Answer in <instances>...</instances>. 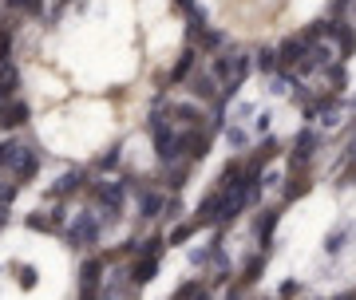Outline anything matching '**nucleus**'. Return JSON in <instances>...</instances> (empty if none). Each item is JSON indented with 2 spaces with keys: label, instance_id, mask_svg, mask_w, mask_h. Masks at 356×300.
Returning <instances> with one entry per match:
<instances>
[{
  "label": "nucleus",
  "instance_id": "9",
  "mask_svg": "<svg viewBox=\"0 0 356 300\" xmlns=\"http://www.w3.org/2000/svg\"><path fill=\"white\" fill-rule=\"evenodd\" d=\"M115 162H119V146H111V150H107V154L99 158V166H115Z\"/></svg>",
  "mask_w": 356,
  "mask_h": 300
},
{
  "label": "nucleus",
  "instance_id": "12",
  "mask_svg": "<svg viewBox=\"0 0 356 300\" xmlns=\"http://www.w3.org/2000/svg\"><path fill=\"white\" fill-rule=\"evenodd\" d=\"M344 300H356V297H344Z\"/></svg>",
  "mask_w": 356,
  "mask_h": 300
},
{
  "label": "nucleus",
  "instance_id": "1",
  "mask_svg": "<svg viewBox=\"0 0 356 300\" xmlns=\"http://www.w3.org/2000/svg\"><path fill=\"white\" fill-rule=\"evenodd\" d=\"M20 87V71L12 63H0V103L4 99H12V91Z\"/></svg>",
  "mask_w": 356,
  "mask_h": 300
},
{
  "label": "nucleus",
  "instance_id": "10",
  "mask_svg": "<svg viewBox=\"0 0 356 300\" xmlns=\"http://www.w3.org/2000/svg\"><path fill=\"white\" fill-rule=\"evenodd\" d=\"M8 4H16V8H24V12H36V8H40V0H8Z\"/></svg>",
  "mask_w": 356,
  "mask_h": 300
},
{
  "label": "nucleus",
  "instance_id": "6",
  "mask_svg": "<svg viewBox=\"0 0 356 300\" xmlns=\"http://www.w3.org/2000/svg\"><path fill=\"white\" fill-rule=\"evenodd\" d=\"M119 198H123V189H119V186H103V189H99V202L107 205V209H119Z\"/></svg>",
  "mask_w": 356,
  "mask_h": 300
},
{
  "label": "nucleus",
  "instance_id": "7",
  "mask_svg": "<svg viewBox=\"0 0 356 300\" xmlns=\"http://www.w3.org/2000/svg\"><path fill=\"white\" fill-rule=\"evenodd\" d=\"M175 300H206V288L202 284H182L175 292Z\"/></svg>",
  "mask_w": 356,
  "mask_h": 300
},
{
  "label": "nucleus",
  "instance_id": "11",
  "mask_svg": "<svg viewBox=\"0 0 356 300\" xmlns=\"http://www.w3.org/2000/svg\"><path fill=\"white\" fill-rule=\"evenodd\" d=\"M0 221H4V209H0Z\"/></svg>",
  "mask_w": 356,
  "mask_h": 300
},
{
  "label": "nucleus",
  "instance_id": "4",
  "mask_svg": "<svg viewBox=\"0 0 356 300\" xmlns=\"http://www.w3.org/2000/svg\"><path fill=\"white\" fill-rule=\"evenodd\" d=\"M80 241H96V225L87 218H80V225L71 229V245H80Z\"/></svg>",
  "mask_w": 356,
  "mask_h": 300
},
{
  "label": "nucleus",
  "instance_id": "8",
  "mask_svg": "<svg viewBox=\"0 0 356 300\" xmlns=\"http://www.w3.org/2000/svg\"><path fill=\"white\" fill-rule=\"evenodd\" d=\"M16 273H20V288H36V268L32 265H20Z\"/></svg>",
  "mask_w": 356,
  "mask_h": 300
},
{
  "label": "nucleus",
  "instance_id": "3",
  "mask_svg": "<svg viewBox=\"0 0 356 300\" xmlns=\"http://www.w3.org/2000/svg\"><path fill=\"white\" fill-rule=\"evenodd\" d=\"M155 268H159V257H151V253H146L143 261H135V268H131V281H135V284H146L151 277H155Z\"/></svg>",
  "mask_w": 356,
  "mask_h": 300
},
{
  "label": "nucleus",
  "instance_id": "2",
  "mask_svg": "<svg viewBox=\"0 0 356 300\" xmlns=\"http://www.w3.org/2000/svg\"><path fill=\"white\" fill-rule=\"evenodd\" d=\"M28 123V107L24 103H4L0 107V126H24Z\"/></svg>",
  "mask_w": 356,
  "mask_h": 300
},
{
  "label": "nucleus",
  "instance_id": "5",
  "mask_svg": "<svg viewBox=\"0 0 356 300\" xmlns=\"http://www.w3.org/2000/svg\"><path fill=\"white\" fill-rule=\"evenodd\" d=\"M80 186H83V170H67L56 189H60V194H71V189H80Z\"/></svg>",
  "mask_w": 356,
  "mask_h": 300
}]
</instances>
